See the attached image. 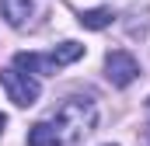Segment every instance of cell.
Masks as SVG:
<instances>
[{"mask_svg":"<svg viewBox=\"0 0 150 146\" xmlns=\"http://www.w3.org/2000/svg\"><path fill=\"white\" fill-rule=\"evenodd\" d=\"M35 11V0H0V14L11 28H21Z\"/></svg>","mask_w":150,"mask_h":146,"instance_id":"obj_4","label":"cell"},{"mask_svg":"<svg viewBox=\"0 0 150 146\" xmlns=\"http://www.w3.org/2000/svg\"><path fill=\"white\" fill-rule=\"evenodd\" d=\"M0 84H4L7 98H11L18 108H32L38 101V94H42V84H38L35 77L14 70V66H11V70H0Z\"/></svg>","mask_w":150,"mask_h":146,"instance_id":"obj_2","label":"cell"},{"mask_svg":"<svg viewBox=\"0 0 150 146\" xmlns=\"http://www.w3.org/2000/svg\"><path fill=\"white\" fill-rule=\"evenodd\" d=\"M14 70H21V73H45V70H52L49 66V56H38V52H18L14 56Z\"/></svg>","mask_w":150,"mask_h":146,"instance_id":"obj_8","label":"cell"},{"mask_svg":"<svg viewBox=\"0 0 150 146\" xmlns=\"http://www.w3.org/2000/svg\"><path fill=\"white\" fill-rule=\"evenodd\" d=\"M52 125H56L59 139H67V143H80L84 136L94 132V125H98V108H94L91 98H67V101L56 108Z\"/></svg>","mask_w":150,"mask_h":146,"instance_id":"obj_1","label":"cell"},{"mask_svg":"<svg viewBox=\"0 0 150 146\" xmlns=\"http://www.w3.org/2000/svg\"><path fill=\"white\" fill-rule=\"evenodd\" d=\"M87 32H101V28H108L115 21V14H112V7H91V11H80V18H77Z\"/></svg>","mask_w":150,"mask_h":146,"instance_id":"obj_5","label":"cell"},{"mask_svg":"<svg viewBox=\"0 0 150 146\" xmlns=\"http://www.w3.org/2000/svg\"><path fill=\"white\" fill-rule=\"evenodd\" d=\"M84 56V45L80 42H63V45H56L52 52H49V66L56 70V66H70Z\"/></svg>","mask_w":150,"mask_h":146,"instance_id":"obj_7","label":"cell"},{"mask_svg":"<svg viewBox=\"0 0 150 146\" xmlns=\"http://www.w3.org/2000/svg\"><path fill=\"white\" fill-rule=\"evenodd\" d=\"M147 108H150V101H147Z\"/></svg>","mask_w":150,"mask_h":146,"instance_id":"obj_10","label":"cell"},{"mask_svg":"<svg viewBox=\"0 0 150 146\" xmlns=\"http://www.w3.org/2000/svg\"><path fill=\"white\" fill-rule=\"evenodd\" d=\"M4 125H7V115H0V132H4Z\"/></svg>","mask_w":150,"mask_h":146,"instance_id":"obj_9","label":"cell"},{"mask_svg":"<svg viewBox=\"0 0 150 146\" xmlns=\"http://www.w3.org/2000/svg\"><path fill=\"white\" fill-rule=\"evenodd\" d=\"M59 132H56V125L52 122H35L32 129H28V146H59Z\"/></svg>","mask_w":150,"mask_h":146,"instance_id":"obj_6","label":"cell"},{"mask_svg":"<svg viewBox=\"0 0 150 146\" xmlns=\"http://www.w3.org/2000/svg\"><path fill=\"white\" fill-rule=\"evenodd\" d=\"M105 77H108L112 87H129V84L140 77V63L133 59V52L112 49V52L105 56Z\"/></svg>","mask_w":150,"mask_h":146,"instance_id":"obj_3","label":"cell"}]
</instances>
